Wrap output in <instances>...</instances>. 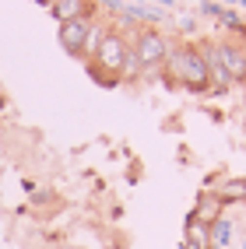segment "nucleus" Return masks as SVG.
<instances>
[{
	"label": "nucleus",
	"mask_w": 246,
	"mask_h": 249,
	"mask_svg": "<svg viewBox=\"0 0 246 249\" xmlns=\"http://www.w3.org/2000/svg\"><path fill=\"white\" fill-rule=\"evenodd\" d=\"M225 214V204L218 200L215 190H201L193 200V211H190V221H201V225H215Z\"/></svg>",
	"instance_id": "nucleus-4"
},
{
	"label": "nucleus",
	"mask_w": 246,
	"mask_h": 249,
	"mask_svg": "<svg viewBox=\"0 0 246 249\" xmlns=\"http://www.w3.org/2000/svg\"><path fill=\"white\" fill-rule=\"evenodd\" d=\"M106 36H109V25H106V21H98V18H92V25H88V39H85V49H81V56L95 60V53H98V46H102Z\"/></svg>",
	"instance_id": "nucleus-9"
},
{
	"label": "nucleus",
	"mask_w": 246,
	"mask_h": 249,
	"mask_svg": "<svg viewBox=\"0 0 246 249\" xmlns=\"http://www.w3.org/2000/svg\"><path fill=\"white\" fill-rule=\"evenodd\" d=\"M197 49H201V56H204V67H208V85H211V88H228V85H232L228 71L222 67L218 42H204V46H197Z\"/></svg>",
	"instance_id": "nucleus-6"
},
{
	"label": "nucleus",
	"mask_w": 246,
	"mask_h": 249,
	"mask_svg": "<svg viewBox=\"0 0 246 249\" xmlns=\"http://www.w3.org/2000/svg\"><path fill=\"white\" fill-rule=\"evenodd\" d=\"M215 193H218V200H222L225 207H228V204H243V200H246V179H225Z\"/></svg>",
	"instance_id": "nucleus-11"
},
{
	"label": "nucleus",
	"mask_w": 246,
	"mask_h": 249,
	"mask_svg": "<svg viewBox=\"0 0 246 249\" xmlns=\"http://www.w3.org/2000/svg\"><path fill=\"white\" fill-rule=\"evenodd\" d=\"M218 56H222V67L228 71V77L246 81V49H243V42H232V39L218 42Z\"/></svg>",
	"instance_id": "nucleus-5"
},
{
	"label": "nucleus",
	"mask_w": 246,
	"mask_h": 249,
	"mask_svg": "<svg viewBox=\"0 0 246 249\" xmlns=\"http://www.w3.org/2000/svg\"><path fill=\"white\" fill-rule=\"evenodd\" d=\"M166 71H169V77L183 81V85L193 88V91L211 88V85H208L204 56H201V49H197V46H176V49H169V56H166Z\"/></svg>",
	"instance_id": "nucleus-1"
},
{
	"label": "nucleus",
	"mask_w": 246,
	"mask_h": 249,
	"mask_svg": "<svg viewBox=\"0 0 246 249\" xmlns=\"http://www.w3.org/2000/svg\"><path fill=\"white\" fill-rule=\"evenodd\" d=\"M243 49H246V42H243Z\"/></svg>",
	"instance_id": "nucleus-14"
},
{
	"label": "nucleus",
	"mask_w": 246,
	"mask_h": 249,
	"mask_svg": "<svg viewBox=\"0 0 246 249\" xmlns=\"http://www.w3.org/2000/svg\"><path fill=\"white\" fill-rule=\"evenodd\" d=\"M42 4H49V7H53V4H57V0H42Z\"/></svg>",
	"instance_id": "nucleus-12"
},
{
	"label": "nucleus",
	"mask_w": 246,
	"mask_h": 249,
	"mask_svg": "<svg viewBox=\"0 0 246 249\" xmlns=\"http://www.w3.org/2000/svg\"><path fill=\"white\" fill-rule=\"evenodd\" d=\"M190 249H215L211 246V225H201V221H187V242Z\"/></svg>",
	"instance_id": "nucleus-10"
},
{
	"label": "nucleus",
	"mask_w": 246,
	"mask_h": 249,
	"mask_svg": "<svg viewBox=\"0 0 246 249\" xmlns=\"http://www.w3.org/2000/svg\"><path fill=\"white\" fill-rule=\"evenodd\" d=\"M127 53H130V46L123 42V36L120 32H109V36L102 39V46H98V53H95V71H102V74H120L123 71V60H127Z\"/></svg>",
	"instance_id": "nucleus-3"
},
{
	"label": "nucleus",
	"mask_w": 246,
	"mask_h": 249,
	"mask_svg": "<svg viewBox=\"0 0 246 249\" xmlns=\"http://www.w3.org/2000/svg\"><path fill=\"white\" fill-rule=\"evenodd\" d=\"M243 207H246V200H243Z\"/></svg>",
	"instance_id": "nucleus-15"
},
{
	"label": "nucleus",
	"mask_w": 246,
	"mask_h": 249,
	"mask_svg": "<svg viewBox=\"0 0 246 249\" xmlns=\"http://www.w3.org/2000/svg\"><path fill=\"white\" fill-rule=\"evenodd\" d=\"M57 21H74V18H88V0H57L53 4Z\"/></svg>",
	"instance_id": "nucleus-8"
},
{
	"label": "nucleus",
	"mask_w": 246,
	"mask_h": 249,
	"mask_svg": "<svg viewBox=\"0 0 246 249\" xmlns=\"http://www.w3.org/2000/svg\"><path fill=\"white\" fill-rule=\"evenodd\" d=\"M88 25H92V18L63 21V25H60V42H63V49H71V53H81V49H85V39H88Z\"/></svg>",
	"instance_id": "nucleus-7"
},
{
	"label": "nucleus",
	"mask_w": 246,
	"mask_h": 249,
	"mask_svg": "<svg viewBox=\"0 0 246 249\" xmlns=\"http://www.w3.org/2000/svg\"><path fill=\"white\" fill-rule=\"evenodd\" d=\"M134 49V56H137V63L141 67H158V63H166V56H169V39L162 36V32H155V28H144V32H137V42L130 46Z\"/></svg>",
	"instance_id": "nucleus-2"
},
{
	"label": "nucleus",
	"mask_w": 246,
	"mask_h": 249,
	"mask_svg": "<svg viewBox=\"0 0 246 249\" xmlns=\"http://www.w3.org/2000/svg\"><path fill=\"white\" fill-rule=\"evenodd\" d=\"M183 249H190V246H183Z\"/></svg>",
	"instance_id": "nucleus-13"
}]
</instances>
